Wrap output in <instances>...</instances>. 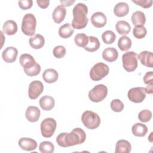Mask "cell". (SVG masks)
<instances>
[{
    "label": "cell",
    "instance_id": "6da1fadb",
    "mask_svg": "<svg viewBox=\"0 0 153 153\" xmlns=\"http://www.w3.org/2000/svg\"><path fill=\"white\" fill-rule=\"evenodd\" d=\"M86 134L81 128H75L69 133H61L56 137L57 144L63 148L81 144L85 140Z\"/></svg>",
    "mask_w": 153,
    "mask_h": 153
},
{
    "label": "cell",
    "instance_id": "7a4b0ae2",
    "mask_svg": "<svg viewBox=\"0 0 153 153\" xmlns=\"http://www.w3.org/2000/svg\"><path fill=\"white\" fill-rule=\"evenodd\" d=\"M73 20L72 26L74 29H81L84 28L88 22L87 17L88 7L83 3H78L73 8Z\"/></svg>",
    "mask_w": 153,
    "mask_h": 153
},
{
    "label": "cell",
    "instance_id": "3957f363",
    "mask_svg": "<svg viewBox=\"0 0 153 153\" xmlns=\"http://www.w3.org/2000/svg\"><path fill=\"white\" fill-rule=\"evenodd\" d=\"M81 121L84 126L90 130L97 128L100 124L101 121L97 114L91 111H85L83 112Z\"/></svg>",
    "mask_w": 153,
    "mask_h": 153
},
{
    "label": "cell",
    "instance_id": "277c9868",
    "mask_svg": "<svg viewBox=\"0 0 153 153\" xmlns=\"http://www.w3.org/2000/svg\"><path fill=\"white\" fill-rule=\"evenodd\" d=\"M36 20L35 16L31 13H27L24 16L22 23V32L27 36H32L36 30Z\"/></svg>",
    "mask_w": 153,
    "mask_h": 153
},
{
    "label": "cell",
    "instance_id": "5b68a950",
    "mask_svg": "<svg viewBox=\"0 0 153 153\" xmlns=\"http://www.w3.org/2000/svg\"><path fill=\"white\" fill-rule=\"evenodd\" d=\"M123 66L128 72L136 70L137 67V54L134 51H127L122 56Z\"/></svg>",
    "mask_w": 153,
    "mask_h": 153
},
{
    "label": "cell",
    "instance_id": "8992f818",
    "mask_svg": "<svg viewBox=\"0 0 153 153\" xmlns=\"http://www.w3.org/2000/svg\"><path fill=\"white\" fill-rule=\"evenodd\" d=\"M109 71L108 66L103 63L99 62L95 64L90 71V76L94 81L101 80L106 76Z\"/></svg>",
    "mask_w": 153,
    "mask_h": 153
},
{
    "label": "cell",
    "instance_id": "52a82bcc",
    "mask_svg": "<svg viewBox=\"0 0 153 153\" xmlns=\"http://www.w3.org/2000/svg\"><path fill=\"white\" fill-rule=\"evenodd\" d=\"M108 94V88L103 84H98L94 86L88 92V97L93 102L102 101Z\"/></svg>",
    "mask_w": 153,
    "mask_h": 153
},
{
    "label": "cell",
    "instance_id": "ba28073f",
    "mask_svg": "<svg viewBox=\"0 0 153 153\" xmlns=\"http://www.w3.org/2000/svg\"><path fill=\"white\" fill-rule=\"evenodd\" d=\"M57 126L56 121L53 118H47L41 123V134L44 137H50L54 134Z\"/></svg>",
    "mask_w": 153,
    "mask_h": 153
},
{
    "label": "cell",
    "instance_id": "9c48e42d",
    "mask_svg": "<svg viewBox=\"0 0 153 153\" xmlns=\"http://www.w3.org/2000/svg\"><path fill=\"white\" fill-rule=\"evenodd\" d=\"M128 99L134 103H141L146 97L145 88L138 87L131 88L127 93Z\"/></svg>",
    "mask_w": 153,
    "mask_h": 153
},
{
    "label": "cell",
    "instance_id": "30bf717a",
    "mask_svg": "<svg viewBox=\"0 0 153 153\" xmlns=\"http://www.w3.org/2000/svg\"><path fill=\"white\" fill-rule=\"evenodd\" d=\"M44 90L43 84L38 80L31 82L29 85L28 96L31 99H36L42 93Z\"/></svg>",
    "mask_w": 153,
    "mask_h": 153
},
{
    "label": "cell",
    "instance_id": "8fae6325",
    "mask_svg": "<svg viewBox=\"0 0 153 153\" xmlns=\"http://www.w3.org/2000/svg\"><path fill=\"white\" fill-rule=\"evenodd\" d=\"M91 24L96 27L100 28L104 27L107 22L106 17L102 12L97 11L94 13L90 19Z\"/></svg>",
    "mask_w": 153,
    "mask_h": 153
},
{
    "label": "cell",
    "instance_id": "7c38bea8",
    "mask_svg": "<svg viewBox=\"0 0 153 153\" xmlns=\"http://www.w3.org/2000/svg\"><path fill=\"white\" fill-rule=\"evenodd\" d=\"M18 54V51L14 47H8L2 53V57L7 63H13L16 61Z\"/></svg>",
    "mask_w": 153,
    "mask_h": 153
},
{
    "label": "cell",
    "instance_id": "4fadbf2b",
    "mask_svg": "<svg viewBox=\"0 0 153 153\" xmlns=\"http://www.w3.org/2000/svg\"><path fill=\"white\" fill-rule=\"evenodd\" d=\"M19 146L25 151H32L35 150L37 147L36 142L31 138L22 137L18 142Z\"/></svg>",
    "mask_w": 153,
    "mask_h": 153
},
{
    "label": "cell",
    "instance_id": "5bb4252c",
    "mask_svg": "<svg viewBox=\"0 0 153 153\" xmlns=\"http://www.w3.org/2000/svg\"><path fill=\"white\" fill-rule=\"evenodd\" d=\"M137 59H139L142 65L148 68L153 67L152 53L148 51H143L139 54Z\"/></svg>",
    "mask_w": 153,
    "mask_h": 153
},
{
    "label": "cell",
    "instance_id": "9a60e30c",
    "mask_svg": "<svg viewBox=\"0 0 153 153\" xmlns=\"http://www.w3.org/2000/svg\"><path fill=\"white\" fill-rule=\"evenodd\" d=\"M40 114L41 112L38 107L34 106H29L26 109L25 116L29 121L34 123L39 120Z\"/></svg>",
    "mask_w": 153,
    "mask_h": 153
},
{
    "label": "cell",
    "instance_id": "2e32d148",
    "mask_svg": "<svg viewBox=\"0 0 153 153\" xmlns=\"http://www.w3.org/2000/svg\"><path fill=\"white\" fill-rule=\"evenodd\" d=\"M66 8L62 5H58L55 8L53 12L52 17L54 22L56 23H60L64 20L65 17L66 16Z\"/></svg>",
    "mask_w": 153,
    "mask_h": 153
},
{
    "label": "cell",
    "instance_id": "e0dca14e",
    "mask_svg": "<svg viewBox=\"0 0 153 153\" xmlns=\"http://www.w3.org/2000/svg\"><path fill=\"white\" fill-rule=\"evenodd\" d=\"M19 62L23 69H27L32 68L35 65L36 62L35 59L29 54H22L19 58Z\"/></svg>",
    "mask_w": 153,
    "mask_h": 153
},
{
    "label": "cell",
    "instance_id": "ac0fdd59",
    "mask_svg": "<svg viewBox=\"0 0 153 153\" xmlns=\"http://www.w3.org/2000/svg\"><path fill=\"white\" fill-rule=\"evenodd\" d=\"M118 57L117 50L113 47L106 48L102 52L103 59L108 62H113L115 61Z\"/></svg>",
    "mask_w": 153,
    "mask_h": 153
},
{
    "label": "cell",
    "instance_id": "d6986e66",
    "mask_svg": "<svg viewBox=\"0 0 153 153\" xmlns=\"http://www.w3.org/2000/svg\"><path fill=\"white\" fill-rule=\"evenodd\" d=\"M55 105V101L53 97L45 95L39 99V105L44 111H50Z\"/></svg>",
    "mask_w": 153,
    "mask_h": 153
},
{
    "label": "cell",
    "instance_id": "ffe728a7",
    "mask_svg": "<svg viewBox=\"0 0 153 153\" xmlns=\"http://www.w3.org/2000/svg\"><path fill=\"white\" fill-rule=\"evenodd\" d=\"M129 12V6L124 2L117 3L114 8V13L117 17H124Z\"/></svg>",
    "mask_w": 153,
    "mask_h": 153
},
{
    "label": "cell",
    "instance_id": "44dd1931",
    "mask_svg": "<svg viewBox=\"0 0 153 153\" xmlns=\"http://www.w3.org/2000/svg\"><path fill=\"white\" fill-rule=\"evenodd\" d=\"M131 150V146L128 141L124 139L117 141L115 145V153H129Z\"/></svg>",
    "mask_w": 153,
    "mask_h": 153
},
{
    "label": "cell",
    "instance_id": "7402d4cb",
    "mask_svg": "<svg viewBox=\"0 0 153 153\" xmlns=\"http://www.w3.org/2000/svg\"><path fill=\"white\" fill-rule=\"evenodd\" d=\"M2 31L8 35H13L17 31V25L16 22L13 20H7L3 26Z\"/></svg>",
    "mask_w": 153,
    "mask_h": 153
},
{
    "label": "cell",
    "instance_id": "603a6c76",
    "mask_svg": "<svg viewBox=\"0 0 153 153\" xmlns=\"http://www.w3.org/2000/svg\"><path fill=\"white\" fill-rule=\"evenodd\" d=\"M58 72L54 69H47L44 71L42 74V78L47 83L55 82L58 79Z\"/></svg>",
    "mask_w": 153,
    "mask_h": 153
},
{
    "label": "cell",
    "instance_id": "cb8c5ba5",
    "mask_svg": "<svg viewBox=\"0 0 153 153\" xmlns=\"http://www.w3.org/2000/svg\"><path fill=\"white\" fill-rule=\"evenodd\" d=\"M29 44L34 49H39L42 48L45 43V39L41 34H36L29 38Z\"/></svg>",
    "mask_w": 153,
    "mask_h": 153
},
{
    "label": "cell",
    "instance_id": "d4e9b609",
    "mask_svg": "<svg viewBox=\"0 0 153 153\" xmlns=\"http://www.w3.org/2000/svg\"><path fill=\"white\" fill-rule=\"evenodd\" d=\"M131 22L134 26H143L146 22L145 14L141 11L134 12L131 17Z\"/></svg>",
    "mask_w": 153,
    "mask_h": 153
},
{
    "label": "cell",
    "instance_id": "484cf974",
    "mask_svg": "<svg viewBox=\"0 0 153 153\" xmlns=\"http://www.w3.org/2000/svg\"><path fill=\"white\" fill-rule=\"evenodd\" d=\"M115 28L118 33L120 35H127L131 30L130 24L125 20L118 21L115 25Z\"/></svg>",
    "mask_w": 153,
    "mask_h": 153
},
{
    "label": "cell",
    "instance_id": "4316f807",
    "mask_svg": "<svg viewBox=\"0 0 153 153\" xmlns=\"http://www.w3.org/2000/svg\"><path fill=\"white\" fill-rule=\"evenodd\" d=\"M74 32V29L70 23H65L61 26L59 29V35L62 38H69Z\"/></svg>",
    "mask_w": 153,
    "mask_h": 153
},
{
    "label": "cell",
    "instance_id": "83f0119b",
    "mask_svg": "<svg viewBox=\"0 0 153 153\" xmlns=\"http://www.w3.org/2000/svg\"><path fill=\"white\" fill-rule=\"evenodd\" d=\"M131 131L133 135L135 136L143 137L146 134L148 131V128L146 125L137 123L132 126Z\"/></svg>",
    "mask_w": 153,
    "mask_h": 153
},
{
    "label": "cell",
    "instance_id": "f1b7e54d",
    "mask_svg": "<svg viewBox=\"0 0 153 153\" xmlns=\"http://www.w3.org/2000/svg\"><path fill=\"white\" fill-rule=\"evenodd\" d=\"M100 47V42L97 38L93 36H88V42L84 47V49L89 52L97 51Z\"/></svg>",
    "mask_w": 153,
    "mask_h": 153
},
{
    "label": "cell",
    "instance_id": "f546056e",
    "mask_svg": "<svg viewBox=\"0 0 153 153\" xmlns=\"http://www.w3.org/2000/svg\"><path fill=\"white\" fill-rule=\"evenodd\" d=\"M131 39L125 35L120 37L118 41V47L123 51L129 50L131 47Z\"/></svg>",
    "mask_w": 153,
    "mask_h": 153
},
{
    "label": "cell",
    "instance_id": "4dcf8cb0",
    "mask_svg": "<svg viewBox=\"0 0 153 153\" xmlns=\"http://www.w3.org/2000/svg\"><path fill=\"white\" fill-rule=\"evenodd\" d=\"M74 41L78 47L84 48L88 42V36L84 33H79L75 35Z\"/></svg>",
    "mask_w": 153,
    "mask_h": 153
},
{
    "label": "cell",
    "instance_id": "1f68e13d",
    "mask_svg": "<svg viewBox=\"0 0 153 153\" xmlns=\"http://www.w3.org/2000/svg\"><path fill=\"white\" fill-rule=\"evenodd\" d=\"M116 38V35L112 30H106L102 35V39L104 43L111 44L114 42Z\"/></svg>",
    "mask_w": 153,
    "mask_h": 153
},
{
    "label": "cell",
    "instance_id": "d6a6232c",
    "mask_svg": "<svg viewBox=\"0 0 153 153\" xmlns=\"http://www.w3.org/2000/svg\"><path fill=\"white\" fill-rule=\"evenodd\" d=\"M39 150L41 153H52L54 151V146L51 142L43 141L39 146Z\"/></svg>",
    "mask_w": 153,
    "mask_h": 153
},
{
    "label": "cell",
    "instance_id": "836d02e7",
    "mask_svg": "<svg viewBox=\"0 0 153 153\" xmlns=\"http://www.w3.org/2000/svg\"><path fill=\"white\" fill-rule=\"evenodd\" d=\"M146 29L143 26H135L133 29V35L137 39L143 38L146 36Z\"/></svg>",
    "mask_w": 153,
    "mask_h": 153
},
{
    "label": "cell",
    "instance_id": "e575fe53",
    "mask_svg": "<svg viewBox=\"0 0 153 153\" xmlns=\"http://www.w3.org/2000/svg\"><path fill=\"white\" fill-rule=\"evenodd\" d=\"M152 112L148 109H144L141 111L138 115L139 120L143 123H146L149 121L152 118Z\"/></svg>",
    "mask_w": 153,
    "mask_h": 153
},
{
    "label": "cell",
    "instance_id": "d590c367",
    "mask_svg": "<svg viewBox=\"0 0 153 153\" xmlns=\"http://www.w3.org/2000/svg\"><path fill=\"white\" fill-rule=\"evenodd\" d=\"M41 69V68L40 65L38 63H36L33 66L29 69H24V71L27 75L29 76H34L38 75L40 73Z\"/></svg>",
    "mask_w": 153,
    "mask_h": 153
},
{
    "label": "cell",
    "instance_id": "8d00e7d4",
    "mask_svg": "<svg viewBox=\"0 0 153 153\" xmlns=\"http://www.w3.org/2000/svg\"><path fill=\"white\" fill-rule=\"evenodd\" d=\"M111 108L113 111L119 112L123 110L124 104L119 99H114L111 102Z\"/></svg>",
    "mask_w": 153,
    "mask_h": 153
},
{
    "label": "cell",
    "instance_id": "74e56055",
    "mask_svg": "<svg viewBox=\"0 0 153 153\" xmlns=\"http://www.w3.org/2000/svg\"><path fill=\"white\" fill-rule=\"evenodd\" d=\"M53 53L55 57L61 59L63 58L66 54V48L63 45H57L54 48Z\"/></svg>",
    "mask_w": 153,
    "mask_h": 153
},
{
    "label": "cell",
    "instance_id": "f35d334b",
    "mask_svg": "<svg viewBox=\"0 0 153 153\" xmlns=\"http://www.w3.org/2000/svg\"><path fill=\"white\" fill-rule=\"evenodd\" d=\"M132 2L144 8H149L152 4V0H132Z\"/></svg>",
    "mask_w": 153,
    "mask_h": 153
},
{
    "label": "cell",
    "instance_id": "ab89813d",
    "mask_svg": "<svg viewBox=\"0 0 153 153\" xmlns=\"http://www.w3.org/2000/svg\"><path fill=\"white\" fill-rule=\"evenodd\" d=\"M20 8L22 10H27L30 8L33 5V1L32 0H25L20 1L18 2Z\"/></svg>",
    "mask_w": 153,
    "mask_h": 153
},
{
    "label": "cell",
    "instance_id": "60d3db41",
    "mask_svg": "<svg viewBox=\"0 0 153 153\" xmlns=\"http://www.w3.org/2000/svg\"><path fill=\"white\" fill-rule=\"evenodd\" d=\"M152 76H153V72L152 71H149V72H147L145 75L143 76V81L144 83L146 84H148L150 82H153V79H152Z\"/></svg>",
    "mask_w": 153,
    "mask_h": 153
},
{
    "label": "cell",
    "instance_id": "b9f144b4",
    "mask_svg": "<svg viewBox=\"0 0 153 153\" xmlns=\"http://www.w3.org/2000/svg\"><path fill=\"white\" fill-rule=\"evenodd\" d=\"M36 3L38 4V5L41 8H46L48 7L49 4H50V1L49 0H45V1H40V0H37Z\"/></svg>",
    "mask_w": 153,
    "mask_h": 153
},
{
    "label": "cell",
    "instance_id": "7bdbcfd3",
    "mask_svg": "<svg viewBox=\"0 0 153 153\" xmlns=\"http://www.w3.org/2000/svg\"><path fill=\"white\" fill-rule=\"evenodd\" d=\"M152 85H153V82H150L149 84H148V85L146 86V88H145V92L148 94H152L153 92L152 90Z\"/></svg>",
    "mask_w": 153,
    "mask_h": 153
},
{
    "label": "cell",
    "instance_id": "ee69618b",
    "mask_svg": "<svg viewBox=\"0 0 153 153\" xmlns=\"http://www.w3.org/2000/svg\"><path fill=\"white\" fill-rule=\"evenodd\" d=\"M63 7H69L75 2V1H60Z\"/></svg>",
    "mask_w": 153,
    "mask_h": 153
}]
</instances>
